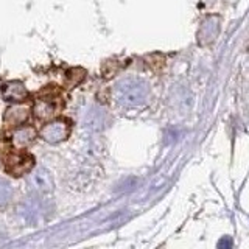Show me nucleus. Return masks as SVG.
Segmentation results:
<instances>
[{
  "mask_svg": "<svg viewBox=\"0 0 249 249\" xmlns=\"http://www.w3.org/2000/svg\"><path fill=\"white\" fill-rule=\"evenodd\" d=\"M58 111V105L54 100L50 98H41L37 100L35 106H33V115L39 120H49L56 114Z\"/></svg>",
  "mask_w": 249,
  "mask_h": 249,
  "instance_id": "423d86ee",
  "label": "nucleus"
},
{
  "mask_svg": "<svg viewBox=\"0 0 249 249\" xmlns=\"http://www.w3.org/2000/svg\"><path fill=\"white\" fill-rule=\"evenodd\" d=\"M30 117V109L27 106H11L5 112V123L10 126H20Z\"/></svg>",
  "mask_w": 249,
  "mask_h": 249,
  "instance_id": "0eeeda50",
  "label": "nucleus"
},
{
  "mask_svg": "<svg viewBox=\"0 0 249 249\" xmlns=\"http://www.w3.org/2000/svg\"><path fill=\"white\" fill-rule=\"evenodd\" d=\"M233 245H232V238L231 237H224L220 240V243H218V249H232Z\"/></svg>",
  "mask_w": 249,
  "mask_h": 249,
  "instance_id": "9b49d317",
  "label": "nucleus"
},
{
  "mask_svg": "<svg viewBox=\"0 0 249 249\" xmlns=\"http://www.w3.org/2000/svg\"><path fill=\"white\" fill-rule=\"evenodd\" d=\"M218 27H220V25H218V19L212 18V16L202 22V25L199 28V33H198V39L201 41V44L212 42L213 39L218 36V31H220V28H218Z\"/></svg>",
  "mask_w": 249,
  "mask_h": 249,
  "instance_id": "6e6552de",
  "label": "nucleus"
},
{
  "mask_svg": "<svg viewBox=\"0 0 249 249\" xmlns=\"http://www.w3.org/2000/svg\"><path fill=\"white\" fill-rule=\"evenodd\" d=\"M119 103L124 106H139L146 100L148 86L140 80H124L115 89Z\"/></svg>",
  "mask_w": 249,
  "mask_h": 249,
  "instance_id": "f257e3e1",
  "label": "nucleus"
},
{
  "mask_svg": "<svg viewBox=\"0 0 249 249\" xmlns=\"http://www.w3.org/2000/svg\"><path fill=\"white\" fill-rule=\"evenodd\" d=\"M3 98L11 103H22L28 98V90L20 81H10L3 86Z\"/></svg>",
  "mask_w": 249,
  "mask_h": 249,
  "instance_id": "39448f33",
  "label": "nucleus"
},
{
  "mask_svg": "<svg viewBox=\"0 0 249 249\" xmlns=\"http://www.w3.org/2000/svg\"><path fill=\"white\" fill-rule=\"evenodd\" d=\"M36 139V132L33 128L25 126V128H19L16 129L11 134V143L16 148H25L28 146L33 140Z\"/></svg>",
  "mask_w": 249,
  "mask_h": 249,
  "instance_id": "1a4fd4ad",
  "label": "nucleus"
},
{
  "mask_svg": "<svg viewBox=\"0 0 249 249\" xmlns=\"http://www.w3.org/2000/svg\"><path fill=\"white\" fill-rule=\"evenodd\" d=\"M11 199V187L6 182L0 181V207L6 206Z\"/></svg>",
  "mask_w": 249,
  "mask_h": 249,
  "instance_id": "9d476101",
  "label": "nucleus"
},
{
  "mask_svg": "<svg viewBox=\"0 0 249 249\" xmlns=\"http://www.w3.org/2000/svg\"><path fill=\"white\" fill-rule=\"evenodd\" d=\"M30 185L39 193H50L53 190V181L52 176L47 170L39 168L36 171H33V175L30 178Z\"/></svg>",
  "mask_w": 249,
  "mask_h": 249,
  "instance_id": "20e7f679",
  "label": "nucleus"
},
{
  "mask_svg": "<svg viewBox=\"0 0 249 249\" xmlns=\"http://www.w3.org/2000/svg\"><path fill=\"white\" fill-rule=\"evenodd\" d=\"M70 136V124L67 120H52L44 124L41 129V137L45 140L47 143H59Z\"/></svg>",
  "mask_w": 249,
  "mask_h": 249,
  "instance_id": "f03ea898",
  "label": "nucleus"
},
{
  "mask_svg": "<svg viewBox=\"0 0 249 249\" xmlns=\"http://www.w3.org/2000/svg\"><path fill=\"white\" fill-rule=\"evenodd\" d=\"M33 165H35L33 156H30L27 153H13L6 159V171L13 176H20L28 173L33 168Z\"/></svg>",
  "mask_w": 249,
  "mask_h": 249,
  "instance_id": "7ed1b4c3",
  "label": "nucleus"
}]
</instances>
